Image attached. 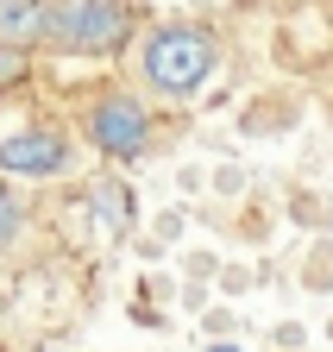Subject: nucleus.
<instances>
[{
    "instance_id": "obj_9",
    "label": "nucleus",
    "mask_w": 333,
    "mask_h": 352,
    "mask_svg": "<svg viewBox=\"0 0 333 352\" xmlns=\"http://www.w3.org/2000/svg\"><path fill=\"white\" fill-rule=\"evenodd\" d=\"M207 352H239V346H207Z\"/></svg>"
},
{
    "instance_id": "obj_2",
    "label": "nucleus",
    "mask_w": 333,
    "mask_h": 352,
    "mask_svg": "<svg viewBox=\"0 0 333 352\" xmlns=\"http://www.w3.org/2000/svg\"><path fill=\"white\" fill-rule=\"evenodd\" d=\"M133 38V7L126 0H51V51H82V57H113Z\"/></svg>"
},
{
    "instance_id": "obj_8",
    "label": "nucleus",
    "mask_w": 333,
    "mask_h": 352,
    "mask_svg": "<svg viewBox=\"0 0 333 352\" xmlns=\"http://www.w3.org/2000/svg\"><path fill=\"white\" fill-rule=\"evenodd\" d=\"M25 76H32V57L0 44V95H7V88H25Z\"/></svg>"
},
{
    "instance_id": "obj_6",
    "label": "nucleus",
    "mask_w": 333,
    "mask_h": 352,
    "mask_svg": "<svg viewBox=\"0 0 333 352\" xmlns=\"http://www.w3.org/2000/svg\"><path fill=\"white\" fill-rule=\"evenodd\" d=\"M126 220H133L126 183H101V189H95V227H101V239H107V233H126Z\"/></svg>"
},
{
    "instance_id": "obj_4",
    "label": "nucleus",
    "mask_w": 333,
    "mask_h": 352,
    "mask_svg": "<svg viewBox=\"0 0 333 352\" xmlns=\"http://www.w3.org/2000/svg\"><path fill=\"white\" fill-rule=\"evenodd\" d=\"M76 139L63 126H25L0 139V176H69Z\"/></svg>"
},
{
    "instance_id": "obj_1",
    "label": "nucleus",
    "mask_w": 333,
    "mask_h": 352,
    "mask_svg": "<svg viewBox=\"0 0 333 352\" xmlns=\"http://www.w3.org/2000/svg\"><path fill=\"white\" fill-rule=\"evenodd\" d=\"M214 63H220V44H214L207 25H183V19L176 25H151L145 44H139V76L163 101H189L195 88L214 76Z\"/></svg>"
},
{
    "instance_id": "obj_7",
    "label": "nucleus",
    "mask_w": 333,
    "mask_h": 352,
    "mask_svg": "<svg viewBox=\"0 0 333 352\" xmlns=\"http://www.w3.org/2000/svg\"><path fill=\"white\" fill-rule=\"evenodd\" d=\"M19 227H25V201H19L7 183H0V245H13V239H19Z\"/></svg>"
},
{
    "instance_id": "obj_3",
    "label": "nucleus",
    "mask_w": 333,
    "mask_h": 352,
    "mask_svg": "<svg viewBox=\"0 0 333 352\" xmlns=\"http://www.w3.org/2000/svg\"><path fill=\"white\" fill-rule=\"evenodd\" d=\"M82 139H89L101 157L133 164V157H145V145H151V113H145V101H133V95H101V101H89V113H82Z\"/></svg>"
},
{
    "instance_id": "obj_5",
    "label": "nucleus",
    "mask_w": 333,
    "mask_h": 352,
    "mask_svg": "<svg viewBox=\"0 0 333 352\" xmlns=\"http://www.w3.org/2000/svg\"><path fill=\"white\" fill-rule=\"evenodd\" d=\"M51 32V0H0V44L7 51H32Z\"/></svg>"
}]
</instances>
